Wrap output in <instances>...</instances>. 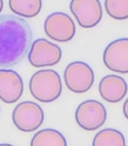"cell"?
<instances>
[{
	"instance_id": "52a82bcc",
	"label": "cell",
	"mask_w": 128,
	"mask_h": 146,
	"mask_svg": "<svg viewBox=\"0 0 128 146\" xmlns=\"http://www.w3.org/2000/svg\"><path fill=\"white\" fill-rule=\"evenodd\" d=\"M45 34L51 40L68 42L73 39L76 33L74 21L67 13L56 11L50 13L44 22Z\"/></svg>"
},
{
	"instance_id": "5bb4252c",
	"label": "cell",
	"mask_w": 128,
	"mask_h": 146,
	"mask_svg": "<svg viewBox=\"0 0 128 146\" xmlns=\"http://www.w3.org/2000/svg\"><path fill=\"white\" fill-rule=\"evenodd\" d=\"M92 146H126V142L120 131L108 128L97 132L92 141Z\"/></svg>"
},
{
	"instance_id": "2e32d148",
	"label": "cell",
	"mask_w": 128,
	"mask_h": 146,
	"mask_svg": "<svg viewBox=\"0 0 128 146\" xmlns=\"http://www.w3.org/2000/svg\"><path fill=\"white\" fill-rule=\"evenodd\" d=\"M123 114L128 119V98L125 100L124 104H123Z\"/></svg>"
},
{
	"instance_id": "9c48e42d",
	"label": "cell",
	"mask_w": 128,
	"mask_h": 146,
	"mask_svg": "<svg viewBox=\"0 0 128 146\" xmlns=\"http://www.w3.org/2000/svg\"><path fill=\"white\" fill-rule=\"evenodd\" d=\"M102 61L111 71L121 74L128 73V38L113 40L104 50Z\"/></svg>"
},
{
	"instance_id": "8992f818",
	"label": "cell",
	"mask_w": 128,
	"mask_h": 146,
	"mask_svg": "<svg viewBox=\"0 0 128 146\" xmlns=\"http://www.w3.org/2000/svg\"><path fill=\"white\" fill-rule=\"evenodd\" d=\"M62 55L63 52L58 45L44 38H39L32 43L28 60L33 67H48L56 65L62 59Z\"/></svg>"
},
{
	"instance_id": "4fadbf2b",
	"label": "cell",
	"mask_w": 128,
	"mask_h": 146,
	"mask_svg": "<svg viewBox=\"0 0 128 146\" xmlns=\"http://www.w3.org/2000/svg\"><path fill=\"white\" fill-rule=\"evenodd\" d=\"M9 8L21 18H34L42 8V0H8Z\"/></svg>"
},
{
	"instance_id": "6da1fadb",
	"label": "cell",
	"mask_w": 128,
	"mask_h": 146,
	"mask_svg": "<svg viewBox=\"0 0 128 146\" xmlns=\"http://www.w3.org/2000/svg\"><path fill=\"white\" fill-rule=\"evenodd\" d=\"M32 29L18 16H0V68L18 65L29 54L32 45Z\"/></svg>"
},
{
	"instance_id": "ac0fdd59",
	"label": "cell",
	"mask_w": 128,
	"mask_h": 146,
	"mask_svg": "<svg viewBox=\"0 0 128 146\" xmlns=\"http://www.w3.org/2000/svg\"><path fill=\"white\" fill-rule=\"evenodd\" d=\"M0 146H13V145H11V144H8V143H1V144H0Z\"/></svg>"
},
{
	"instance_id": "3957f363",
	"label": "cell",
	"mask_w": 128,
	"mask_h": 146,
	"mask_svg": "<svg viewBox=\"0 0 128 146\" xmlns=\"http://www.w3.org/2000/svg\"><path fill=\"white\" fill-rule=\"evenodd\" d=\"M64 80L71 92L82 94L93 86L94 73L88 64L81 61H75L66 67Z\"/></svg>"
},
{
	"instance_id": "5b68a950",
	"label": "cell",
	"mask_w": 128,
	"mask_h": 146,
	"mask_svg": "<svg viewBox=\"0 0 128 146\" xmlns=\"http://www.w3.org/2000/svg\"><path fill=\"white\" fill-rule=\"evenodd\" d=\"M76 123L85 131H96L107 120V110L104 104L96 100H86L76 109Z\"/></svg>"
},
{
	"instance_id": "8fae6325",
	"label": "cell",
	"mask_w": 128,
	"mask_h": 146,
	"mask_svg": "<svg viewBox=\"0 0 128 146\" xmlns=\"http://www.w3.org/2000/svg\"><path fill=\"white\" fill-rule=\"evenodd\" d=\"M128 86L125 79L116 74H109L99 81V95L109 103H118L126 96Z\"/></svg>"
},
{
	"instance_id": "277c9868",
	"label": "cell",
	"mask_w": 128,
	"mask_h": 146,
	"mask_svg": "<svg viewBox=\"0 0 128 146\" xmlns=\"http://www.w3.org/2000/svg\"><path fill=\"white\" fill-rule=\"evenodd\" d=\"M44 120V112L39 105L32 101L18 104L12 111V121L16 129L25 133L39 129Z\"/></svg>"
},
{
	"instance_id": "e0dca14e",
	"label": "cell",
	"mask_w": 128,
	"mask_h": 146,
	"mask_svg": "<svg viewBox=\"0 0 128 146\" xmlns=\"http://www.w3.org/2000/svg\"><path fill=\"white\" fill-rule=\"evenodd\" d=\"M3 5H4V3H3V0H0V13L2 11V9H3Z\"/></svg>"
},
{
	"instance_id": "30bf717a",
	"label": "cell",
	"mask_w": 128,
	"mask_h": 146,
	"mask_svg": "<svg viewBox=\"0 0 128 146\" xmlns=\"http://www.w3.org/2000/svg\"><path fill=\"white\" fill-rule=\"evenodd\" d=\"M24 93V82L21 75L11 69H0V100L12 104L20 100Z\"/></svg>"
},
{
	"instance_id": "7a4b0ae2",
	"label": "cell",
	"mask_w": 128,
	"mask_h": 146,
	"mask_svg": "<svg viewBox=\"0 0 128 146\" xmlns=\"http://www.w3.org/2000/svg\"><path fill=\"white\" fill-rule=\"evenodd\" d=\"M29 90L33 98L42 103H50L60 98L63 91L60 76L53 69L35 72L29 81Z\"/></svg>"
},
{
	"instance_id": "7c38bea8",
	"label": "cell",
	"mask_w": 128,
	"mask_h": 146,
	"mask_svg": "<svg viewBox=\"0 0 128 146\" xmlns=\"http://www.w3.org/2000/svg\"><path fill=\"white\" fill-rule=\"evenodd\" d=\"M30 146H67V140L60 131L43 129L33 136Z\"/></svg>"
},
{
	"instance_id": "9a60e30c",
	"label": "cell",
	"mask_w": 128,
	"mask_h": 146,
	"mask_svg": "<svg viewBox=\"0 0 128 146\" xmlns=\"http://www.w3.org/2000/svg\"><path fill=\"white\" fill-rule=\"evenodd\" d=\"M105 9L115 20L128 19V0H105Z\"/></svg>"
},
{
	"instance_id": "ba28073f",
	"label": "cell",
	"mask_w": 128,
	"mask_h": 146,
	"mask_svg": "<svg viewBox=\"0 0 128 146\" xmlns=\"http://www.w3.org/2000/svg\"><path fill=\"white\" fill-rule=\"evenodd\" d=\"M70 11L82 28H93L102 18L99 0H71Z\"/></svg>"
}]
</instances>
